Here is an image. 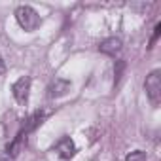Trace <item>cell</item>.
I'll return each instance as SVG.
<instances>
[{
    "instance_id": "1",
    "label": "cell",
    "mask_w": 161,
    "mask_h": 161,
    "mask_svg": "<svg viewBox=\"0 0 161 161\" xmlns=\"http://www.w3.org/2000/svg\"><path fill=\"white\" fill-rule=\"evenodd\" d=\"M15 19H17V23H19V27H21L23 31H27V32L36 31V29L40 27V23H42L38 12H36L34 8H31V6H19V8L15 10Z\"/></svg>"
},
{
    "instance_id": "2",
    "label": "cell",
    "mask_w": 161,
    "mask_h": 161,
    "mask_svg": "<svg viewBox=\"0 0 161 161\" xmlns=\"http://www.w3.org/2000/svg\"><path fill=\"white\" fill-rule=\"evenodd\" d=\"M144 89H146V95L150 99V103L153 106H157L161 103V72L159 70H152L144 82Z\"/></svg>"
},
{
    "instance_id": "3",
    "label": "cell",
    "mask_w": 161,
    "mask_h": 161,
    "mask_svg": "<svg viewBox=\"0 0 161 161\" xmlns=\"http://www.w3.org/2000/svg\"><path fill=\"white\" fill-rule=\"evenodd\" d=\"M12 93H14V99L19 104H25L29 101V95H31V78L29 76H21L12 86Z\"/></svg>"
},
{
    "instance_id": "4",
    "label": "cell",
    "mask_w": 161,
    "mask_h": 161,
    "mask_svg": "<svg viewBox=\"0 0 161 161\" xmlns=\"http://www.w3.org/2000/svg\"><path fill=\"white\" fill-rule=\"evenodd\" d=\"M53 152L61 157V159H72L76 153V144L70 136H61L55 144H53Z\"/></svg>"
},
{
    "instance_id": "5",
    "label": "cell",
    "mask_w": 161,
    "mask_h": 161,
    "mask_svg": "<svg viewBox=\"0 0 161 161\" xmlns=\"http://www.w3.org/2000/svg\"><path fill=\"white\" fill-rule=\"evenodd\" d=\"M68 91H70V82H68V80H64V78H55L53 82L49 84V87H47V95L51 99L64 97Z\"/></svg>"
},
{
    "instance_id": "6",
    "label": "cell",
    "mask_w": 161,
    "mask_h": 161,
    "mask_svg": "<svg viewBox=\"0 0 161 161\" xmlns=\"http://www.w3.org/2000/svg\"><path fill=\"white\" fill-rule=\"evenodd\" d=\"M119 49H121V38H118V36L104 38L99 44V51L104 55H116V53H119Z\"/></svg>"
},
{
    "instance_id": "7",
    "label": "cell",
    "mask_w": 161,
    "mask_h": 161,
    "mask_svg": "<svg viewBox=\"0 0 161 161\" xmlns=\"http://www.w3.org/2000/svg\"><path fill=\"white\" fill-rule=\"evenodd\" d=\"M25 144H27V135H25L23 131H19V133H17V136H15V138L8 144V148H6L8 155H10V157H15V155L23 150V146H25Z\"/></svg>"
},
{
    "instance_id": "8",
    "label": "cell",
    "mask_w": 161,
    "mask_h": 161,
    "mask_svg": "<svg viewBox=\"0 0 161 161\" xmlns=\"http://www.w3.org/2000/svg\"><path fill=\"white\" fill-rule=\"evenodd\" d=\"M42 119H44V112H34V114L29 118V121L25 123V127H23L21 131H23L25 135H29L31 131H34V129H36V127L42 123Z\"/></svg>"
},
{
    "instance_id": "9",
    "label": "cell",
    "mask_w": 161,
    "mask_h": 161,
    "mask_svg": "<svg viewBox=\"0 0 161 161\" xmlns=\"http://www.w3.org/2000/svg\"><path fill=\"white\" fill-rule=\"evenodd\" d=\"M125 161H148V157H146V153L142 150H135V152L127 153Z\"/></svg>"
},
{
    "instance_id": "10",
    "label": "cell",
    "mask_w": 161,
    "mask_h": 161,
    "mask_svg": "<svg viewBox=\"0 0 161 161\" xmlns=\"http://www.w3.org/2000/svg\"><path fill=\"white\" fill-rule=\"evenodd\" d=\"M123 68H125V63H123V61H118V63H116V68H114V74H116V84L119 82V78H121V72H123Z\"/></svg>"
},
{
    "instance_id": "11",
    "label": "cell",
    "mask_w": 161,
    "mask_h": 161,
    "mask_svg": "<svg viewBox=\"0 0 161 161\" xmlns=\"http://www.w3.org/2000/svg\"><path fill=\"white\" fill-rule=\"evenodd\" d=\"M159 32H161V25L157 23V25H155V29H153V36H152V40H150V47H152V46L155 44V40L159 38Z\"/></svg>"
},
{
    "instance_id": "12",
    "label": "cell",
    "mask_w": 161,
    "mask_h": 161,
    "mask_svg": "<svg viewBox=\"0 0 161 161\" xmlns=\"http://www.w3.org/2000/svg\"><path fill=\"white\" fill-rule=\"evenodd\" d=\"M4 72V59H2V55H0V74Z\"/></svg>"
},
{
    "instance_id": "13",
    "label": "cell",
    "mask_w": 161,
    "mask_h": 161,
    "mask_svg": "<svg viewBox=\"0 0 161 161\" xmlns=\"http://www.w3.org/2000/svg\"><path fill=\"white\" fill-rule=\"evenodd\" d=\"M0 161H6V159H0Z\"/></svg>"
}]
</instances>
